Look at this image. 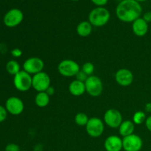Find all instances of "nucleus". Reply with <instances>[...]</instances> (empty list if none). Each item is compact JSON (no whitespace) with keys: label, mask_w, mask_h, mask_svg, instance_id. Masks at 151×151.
I'll return each instance as SVG.
<instances>
[{"label":"nucleus","mask_w":151,"mask_h":151,"mask_svg":"<svg viewBox=\"0 0 151 151\" xmlns=\"http://www.w3.org/2000/svg\"><path fill=\"white\" fill-rule=\"evenodd\" d=\"M145 111L147 112V113L151 114V103H147V104L145 105Z\"/></svg>","instance_id":"32"},{"label":"nucleus","mask_w":151,"mask_h":151,"mask_svg":"<svg viewBox=\"0 0 151 151\" xmlns=\"http://www.w3.org/2000/svg\"><path fill=\"white\" fill-rule=\"evenodd\" d=\"M44 68V62L38 57L29 58L23 63V70L31 75L43 72Z\"/></svg>","instance_id":"10"},{"label":"nucleus","mask_w":151,"mask_h":151,"mask_svg":"<svg viewBox=\"0 0 151 151\" xmlns=\"http://www.w3.org/2000/svg\"><path fill=\"white\" fill-rule=\"evenodd\" d=\"M6 70L10 75H16L21 71L20 65L19 62L15 60H10L6 64Z\"/></svg>","instance_id":"20"},{"label":"nucleus","mask_w":151,"mask_h":151,"mask_svg":"<svg viewBox=\"0 0 151 151\" xmlns=\"http://www.w3.org/2000/svg\"><path fill=\"white\" fill-rule=\"evenodd\" d=\"M147 119L146 116L145 112L142 111H138L135 112L133 116L132 121L135 125H142V124L145 123Z\"/></svg>","instance_id":"22"},{"label":"nucleus","mask_w":151,"mask_h":151,"mask_svg":"<svg viewBox=\"0 0 151 151\" xmlns=\"http://www.w3.org/2000/svg\"><path fill=\"white\" fill-rule=\"evenodd\" d=\"M85 86L86 91L91 97H99L103 93V83L101 79L96 75L88 76L85 82Z\"/></svg>","instance_id":"5"},{"label":"nucleus","mask_w":151,"mask_h":151,"mask_svg":"<svg viewBox=\"0 0 151 151\" xmlns=\"http://www.w3.org/2000/svg\"><path fill=\"white\" fill-rule=\"evenodd\" d=\"M122 121L123 119H122V114L117 109H109L105 112L103 116V122L109 128H119Z\"/></svg>","instance_id":"8"},{"label":"nucleus","mask_w":151,"mask_h":151,"mask_svg":"<svg viewBox=\"0 0 151 151\" xmlns=\"http://www.w3.org/2000/svg\"><path fill=\"white\" fill-rule=\"evenodd\" d=\"M51 86L50 75L45 72H41L32 75V88L37 92L46 91Z\"/></svg>","instance_id":"7"},{"label":"nucleus","mask_w":151,"mask_h":151,"mask_svg":"<svg viewBox=\"0 0 151 151\" xmlns=\"http://www.w3.org/2000/svg\"><path fill=\"white\" fill-rule=\"evenodd\" d=\"M5 109L9 114L17 116L24 111V104L19 97H10L6 100Z\"/></svg>","instance_id":"12"},{"label":"nucleus","mask_w":151,"mask_h":151,"mask_svg":"<svg viewBox=\"0 0 151 151\" xmlns=\"http://www.w3.org/2000/svg\"><path fill=\"white\" fill-rule=\"evenodd\" d=\"M22 151H26V150H22Z\"/></svg>","instance_id":"35"},{"label":"nucleus","mask_w":151,"mask_h":151,"mask_svg":"<svg viewBox=\"0 0 151 151\" xmlns=\"http://www.w3.org/2000/svg\"><path fill=\"white\" fill-rule=\"evenodd\" d=\"M114 78L116 82L121 86H129L134 82V76L133 72L130 69L122 68L116 71Z\"/></svg>","instance_id":"13"},{"label":"nucleus","mask_w":151,"mask_h":151,"mask_svg":"<svg viewBox=\"0 0 151 151\" xmlns=\"http://www.w3.org/2000/svg\"><path fill=\"white\" fill-rule=\"evenodd\" d=\"M11 53V55L14 58H20L22 55V51L19 48H15L13 50H11L10 52Z\"/></svg>","instance_id":"28"},{"label":"nucleus","mask_w":151,"mask_h":151,"mask_svg":"<svg viewBox=\"0 0 151 151\" xmlns=\"http://www.w3.org/2000/svg\"><path fill=\"white\" fill-rule=\"evenodd\" d=\"M24 19V13L18 8H13L4 15L3 22L7 27H15L20 24Z\"/></svg>","instance_id":"9"},{"label":"nucleus","mask_w":151,"mask_h":151,"mask_svg":"<svg viewBox=\"0 0 151 151\" xmlns=\"http://www.w3.org/2000/svg\"><path fill=\"white\" fill-rule=\"evenodd\" d=\"M150 74H151V71H150Z\"/></svg>","instance_id":"36"},{"label":"nucleus","mask_w":151,"mask_h":151,"mask_svg":"<svg viewBox=\"0 0 151 151\" xmlns=\"http://www.w3.org/2000/svg\"><path fill=\"white\" fill-rule=\"evenodd\" d=\"M135 124L131 120H123L119 127V134L121 137H128L134 134Z\"/></svg>","instance_id":"17"},{"label":"nucleus","mask_w":151,"mask_h":151,"mask_svg":"<svg viewBox=\"0 0 151 151\" xmlns=\"http://www.w3.org/2000/svg\"><path fill=\"white\" fill-rule=\"evenodd\" d=\"M50 96L46 91L38 92L35 97V103L38 107L45 108L49 105Z\"/></svg>","instance_id":"19"},{"label":"nucleus","mask_w":151,"mask_h":151,"mask_svg":"<svg viewBox=\"0 0 151 151\" xmlns=\"http://www.w3.org/2000/svg\"><path fill=\"white\" fill-rule=\"evenodd\" d=\"M142 7L135 0H122L116 7V16L119 20L125 23H132L141 17Z\"/></svg>","instance_id":"1"},{"label":"nucleus","mask_w":151,"mask_h":151,"mask_svg":"<svg viewBox=\"0 0 151 151\" xmlns=\"http://www.w3.org/2000/svg\"><path fill=\"white\" fill-rule=\"evenodd\" d=\"M88 115L85 113L83 112H79L75 116V122L76 125H79V126H85L88 122Z\"/></svg>","instance_id":"21"},{"label":"nucleus","mask_w":151,"mask_h":151,"mask_svg":"<svg viewBox=\"0 0 151 151\" xmlns=\"http://www.w3.org/2000/svg\"><path fill=\"white\" fill-rule=\"evenodd\" d=\"M150 32H151V30H150Z\"/></svg>","instance_id":"37"},{"label":"nucleus","mask_w":151,"mask_h":151,"mask_svg":"<svg viewBox=\"0 0 151 151\" xmlns=\"http://www.w3.org/2000/svg\"><path fill=\"white\" fill-rule=\"evenodd\" d=\"M104 147L106 151H121L122 150V139L116 135H111L106 139Z\"/></svg>","instance_id":"14"},{"label":"nucleus","mask_w":151,"mask_h":151,"mask_svg":"<svg viewBox=\"0 0 151 151\" xmlns=\"http://www.w3.org/2000/svg\"><path fill=\"white\" fill-rule=\"evenodd\" d=\"M4 151H21L20 147L15 143H10L5 147Z\"/></svg>","instance_id":"26"},{"label":"nucleus","mask_w":151,"mask_h":151,"mask_svg":"<svg viewBox=\"0 0 151 151\" xmlns=\"http://www.w3.org/2000/svg\"><path fill=\"white\" fill-rule=\"evenodd\" d=\"M105 130V123L98 117H91L86 125V131L88 135L92 138L100 137Z\"/></svg>","instance_id":"6"},{"label":"nucleus","mask_w":151,"mask_h":151,"mask_svg":"<svg viewBox=\"0 0 151 151\" xmlns=\"http://www.w3.org/2000/svg\"><path fill=\"white\" fill-rule=\"evenodd\" d=\"M135 1H138V2H143V1H147V0H135Z\"/></svg>","instance_id":"33"},{"label":"nucleus","mask_w":151,"mask_h":151,"mask_svg":"<svg viewBox=\"0 0 151 151\" xmlns=\"http://www.w3.org/2000/svg\"><path fill=\"white\" fill-rule=\"evenodd\" d=\"M71 1H80V0H71Z\"/></svg>","instance_id":"34"},{"label":"nucleus","mask_w":151,"mask_h":151,"mask_svg":"<svg viewBox=\"0 0 151 151\" xmlns=\"http://www.w3.org/2000/svg\"><path fill=\"white\" fill-rule=\"evenodd\" d=\"M131 28L134 35L138 37H143L148 32V23L140 17L132 22Z\"/></svg>","instance_id":"15"},{"label":"nucleus","mask_w":151,"mask_h":151,"mask_svg":"<svg viewBox=\"0 0 151 151\" xmlns=\"http://www.w3.org/2000/svg\"><path fill=\"white\" fill-rule=\"evenodd\" d=\"M69 91L72 95L75 97H80L86 92L85 83L81 82L78 80H74L69 86Z\"/></svg>","instance_id":"16"},{"label":"nucleus","mask_w":151,"mask_h":151,"mask_svg":"<svg viewBox=\"0 0 151 151\" xmlns=\"http://www.w3.org/2000/svg\"><path fill=\"white\" fill-rule=\"evenodd\" d=\"M81 70V66L76 61L71 59H64L58 65L59 74L65 78L75 77Z\"/></svg>","instance_id":"4"},{"label":"nucleus","mask_w":151,"mask_h":151,"mask_svg":"<svg viewBox=\"0 0 151 151\" xmlns=\"http://www.w3.org/2000/svg\"><path fill=\"white\" fill-rule=\"evenodd\" d=\"M75 77H76V80H78V81H81V82H83V83H85L86 81L87 80V78H88V75H87L85 72H83L81 69L79 71V72L77 74L76 76Z\"/></svg>","instance_id":"24"},{"label":"nucleus","mask_w":151,"mask_h":151,"mask_svg":"<svg viewBox=\"0 0 151 151\" xmlns=\"http://www.w3.org/2000/svg\"><path fill=\"white\" fill-rule=\"evenodd\" d=\"M110 18V12L108 9L104 7H97L90 11L88 21L93 27H101L107 24Z\"/></svg>","instance_id":"2"},{"label":"nucleus","mask_w":151,"mask_h":151,"mask_svg":"<svg viewBox=\"0 0 151 151\" xmlns=\"http://www.w3.org/2000/svg\"><path fill=\"white\" fill-rule=\"evenodd\" d=\"M142 146V139L137 134H133L122 138V148L125 151H140Z\"/></svg>","instance_id":"11"},{"label":"nucleus","mask_w":151,"mask_h":151,"mask_svg":"<svg viewBox=\"0 0 151 151\" xmlns=\"http://www.w3.org/2000/svg\"><path fill=\"white\" fill-rule=\"evenodd\" d=\"M7 113L8 112L6 110L5 107L0 106V123L5 120L7 116Z\"/></svg>","instance_id":"25"},{"label":"nucleus","mask_w":151,"mask_h":151,"mask_svg":"<svg viewBox=\"0 0 151 151\" xmlns=\"http://www.w3.org/2000/svg\"><path fill=\"white\" fill-rule=\"evenodd\" d=\"M55 88H54V87H52L51 86L50 87V88H48V89L47 90V91H46V92L47 93V94H49V95L50 96H52V95H53V94H55Z\"/></svg>","instance_id":"31"},{"label":"nucleus","mask_w":151,"mask_h":151,"mask_svg":"<svg viewBox=\"0 0 151 151\" xmlns=\"http://www.w3.org/2000/svg\"><path fill=\"white\" fill-rule=\"evenodd\" d=\"M91 1L97 7H104L106 4H107L109 0H91Z\"/></svg>","instance_id":"27"},{"label":"nucleus","mask_w":151,"mask_h":151,"mask_svg":"<svg viewBox=\"0 0 151 151\" xmlns=\"http://www.w3.org/2000/svg\"><path fill=\"white\" fill-rule=\"evenodd\" d=\"M13 85L19 91L25 92L32 88V76L24 70H21L13 77Z\"/></svg>","instance_id":"3"},{"label":"nucleus","mask_w":151,"mask_h":151,"mask_svg":"<svg viewBox=\"0 0 151 151\" xmlns=\"http://www.w3.org/2000/svg\"><path fill=\"white\" fill-rule=\"evenodd\" d=\"M145 124V126L146 128H147V129L151 132V114L150 116H147Z\"/></svg>","instance_id":"30"},{"label":"nucleus","mask_w":151,"mask_h":151,"mask_svg":"<svg viewBox=\"0 0 151 151\" xmlns=\"http://www.w3.org/2000/svg\"><path fill=\"white\" fill-rule=\"evenodd\" d=\"M142 19L145 21L147 23H150L151 22V11H147L144 13L142 16Z\"/></svg>","instance_id":"29"},{"label":"nucleus","mask_w":151,"mask_h":151,"mask_svg":"<svg viewBox=\"0 0 151 151\" xmlns=\"http://www.w3.org/2000/svg\"><path fill=\"white\" fill-rule=\"evenodd\" d=\"M81 70L83 72H85L88 76H91L93 75L94 71V66L91 62H86L83 64Z\"/></svg>","instance_id":"23"},{"label":"nucleus","mask_w":151,"mask_h":151,"mask_svg":"<svg viewBox=\"0 0 151 151\" xmlns=\"http://www.w3.org/2000/svg\"><path fill=\"white\" fill-rule=\"evenodd\" d=\"M92 29L93 26L88 21H83L80 22L76 28L78 35L83 38L89 36L92 32Z\"/></svg>","instance_id":"18"}]
</instances>
